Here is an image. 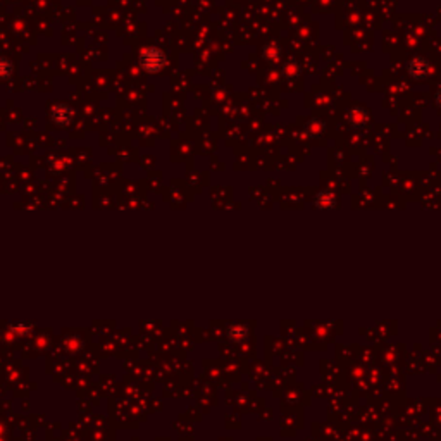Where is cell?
<instances>
[{
  "instance_id": "obj_1",
  "label": "cell",
  "mask_w": 441,
  "mask_h": 441,
  "mask_svg": "<svg viewBox=\"0 0 441 441\" xmlns=\"http://www.w3.org/2000/svg\"><path fill=\"white\" fill-rule=\"evenodd\" d=\"M162 60H164L162 54L154 49L143 52V55H141V62H143L145 68L150 71H157L160 66H162Z\"/></svg>"
}]
</instances>
